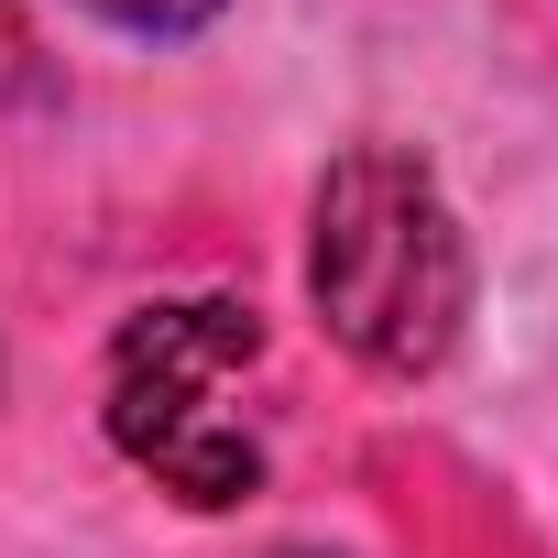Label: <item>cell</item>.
<instances>
[{
	"label": "cell",
	"mask_w": 558,
	"mask_h": 558,
	"mask_svg": "<svg viewBox=\"0 0 558 558\" xmlns=\"http://www.w3.org/2000/svg\"><path fill=\"white\" fill-rule=\"evenodd\" d=\"M252 351H263V318L241 296H175L110 340V438L197 514L263 482V438L230 416V384L252 373Z\"/></svg>",
	"instance_id": "obj_2"
},
{
	"label": "cell",
	"mask_w": 558,
	"mask_h": 558,
	"mask_svg": "<svg viewBox=\"0 0 558 558\" xmlns=\"http://www.w3.org/2000/svg\"><path fill=\"white\" fill-rule=\"evenodd\" d=\"M34 88V34H23V0H0V99Z\"/></svg>",
	"instance_id": "obj_4"
},
{
	"label": "cell",
	"mask_w": 558,
	"mask_h": 558,
	"mask_svg": "<svg viewBox=\"0 0 558 558\" xmlns=\"http://www.w3.org/2000/svg\"><path fill=\"white\" fill-rule=\"evenodd\" d=\"M88 12H110V23H132V34H197L219 0H88Z\"/></svg>",
	"instance_id": "obj_3"
},
{
	"label": "cell",
	"mask_w": 558,
	"mask_h": 558,
	"mask_svg": "<svg viewBox=\"0 0 558 558\" xmlns=\"http://www.w3.org/2000/svg\"><path fill=\"white\" fill-rule=\"evenodd\" d=\"M286 558H307V547H286Z\"/></svg>",
	"instance_id": "obj_5"
},
{
	"label": "cell",
	"mask_w": 558,
	"mask_h": 558,
	"mask_svg": "<svg viewBox=\"0 0 558 558\" xmlns=\"http://www.w3.org/2000/svg\"><path fill=\"white\" fill-rule=\"evenodd\" d=\"M307 296L329 340L373 373H438L471 318V241L438 175L395 143H362L329 165L307 219Z\"/></svg>",
	"instance_id": "obj_1"
}]
</instances>
